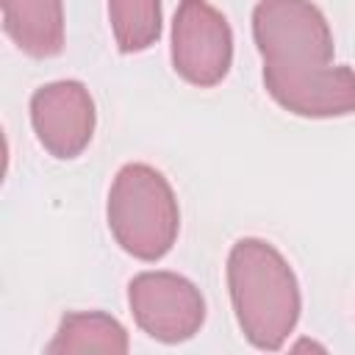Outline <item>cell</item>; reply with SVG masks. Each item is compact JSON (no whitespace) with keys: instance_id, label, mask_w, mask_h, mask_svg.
I'll use <instances>...</instances> for the list:
<instances>
[{"instance_id":"obj_6","label":"cell","mask_w":355,"mask_h":355,"mask_svg":"<svg viewBox=\"0 0 355 355\" xmlns=\"http://www.w3.org/2000/svg\"><path fill=\"white\" fill-rule=\"evenodd\" d=\"M31 116L39 141L58 158L78 155L92 139L94 111L80 83L64 80L39 89L31 103Z\"/></svg>"},{"instance_id":"obj_8","label":"cell","mask_w":355,"mask_h":355,"mask_svg":"<svg viewBox=\"0 0 355 355\" xmlns=\"http://www.w3.org/2000/svg\"><path fill=\"white\" fill-rule=\"evenodd\" d=\"M86 349L125 352L128 349L125 330L114 319L100 313H69L61 322V330L55 341L47 347V352H86Z\"/></svg>"},{"instance_id":"obj_7","label":"cell","mask_w":355,"mask_h":355,"mask_svg":"<svg viewBox=\"0 0 355 355\" xmlns=\"http://www.w3.org/2000/svg\"><path fill=\"white\" fill-rule=\"evenodd\" d=\"M6 33L31 55H55L64 44L61 0H0Z\"/></svg>"},{"instance_id":"obj_2","label":"cell","mask_w":355,"mask_h":355,"mask_svg":"<svg viewBox=\"0 0 355 355\" xmlns=\"http://www.w3.org/2000/svg\"><path fill=\"white\" fill-rule=\"evenodd\" d=\"M227 277L247 338L263 349L280 347L300 311L297 283L286 261L269 244L244 239L230 252Z\"/></svg>"},{"instance_id":"obj_5","label":"cell","mask_w":355,"mask_h":355,"mask_svg":"<svg viewBox=\"0 0 355 355\" xmlns=\"http://www.w3.org/2000/svg\"><path fill=\"white\" fill-rule=\"evenodd\" d=\"M130 308L139 324L161 341L189 338L202 322V300L178 275H139L130 283Z\"/></svg>"},{"instance_id":"obj_3","label":"cell","mask_w":355,"mask_h":355,"mask_svg":"<svg viewBox=\"0 0 355 355\" xmlns=\"http://www.w3.org/2000/svg\"><path fill=\"white\" fill-rule=\"evenodd\" d=\"M108 222L128 252L147 261L161 258L178 233V208L166 180L144 164L125 166L111 189Z\"/></svg>"},{"instance_id":"obj_1","label":"cell","mask_w":355,"mask_h":355,"mask_svg":"<svg viewBox=\"0 0 355 355\" xmlns=\"http://www.w3.org/2000/svg\"><path fill=\"white\" fill-rule=\"evenodd\" d=\"M266 89L294 114L330 116L355 111V75L330 67V31L305 0H263L255 8Z\"/></svg>"},{"instance_id":"obj_4","label":"cell","mask_w":355,"mask_h":355,"mask_svg":"<svg viewBox=\"0 0 355 355\" xmlns=\"http://www.w3.org/2000/svg\"><path fill=\"white\" fill-rule=\"evenodd\" d=\"M175 69L197 86H214L230 67V31L205 0H183L172 28Z\"/></svg>"},{"instance_id":"obj_9","label":"cell","mask_w":355,"mask_h":355,"mask_svg":"<svg viewBox=\"0 0 355 355\" xmlns=\"http://www.w3.org/2000/svg\"><path fill=\"white\" fill-rule=\"evenodd\" d=\"M108 11L119 50L136 53L158 39L161 31L158 0H108Z\"/></svg>"}]
</instances>
